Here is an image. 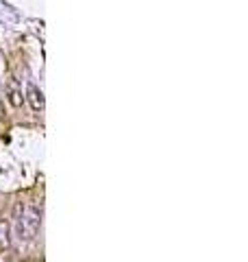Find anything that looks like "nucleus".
I'll return each instance as SVG.
<instances>
[{
  "label": "nucleus",
  "instance_id": "f257e3e1",
  "mask_svg": "<svg viewBox=\"0 0 248 262\" xmlns=\"http://www.w3.org/2000/svg\"><path fill=\"white\" fill-rule=\"evenodd\" d=\"M39 210L37 208H31L28 210V214H22L20 216V223H22V230H24V238L31 240L37 236L39 232V225H42V218H39Z\"/></svg>",
  "mask_w": 248,
  "mask_h": 262
},
{
  "label": "nucleus",
  "instance_id": "f03ea898",
  "mask_svg": "<svg viewBox=\"0 0 248 262\" xmlns=\"http://www.w3.org/2000/svg\"><path fill=\"white\" fill-rule=\"evenodd\" d=\"M26 99H28V105H31L35 112H42V109H44V94H42V90L35 83L26 85Z\"/></svg>",
  "mask_w": 248,
  "mask_h": 262
},
{
  "label": "nucleus",
  "instance_id": "7ed1b4c3",
  "mask_svg": "<svg viewBox=\"0 0 248 262\" xmlns=\"http://www.w3.org/2000/svg\"><path fill=\"white\" fill-rule=\"evenodd\" d=\"M7 96H9V103L13 107H22V103H24V96H22L16 87H9V90H7Z\"/></svg>",
  "mask_w": 248,
  "mask_h": 262
},
{
  "label": "nucleus",
  "instance_id": "20e7f679",
  "mask_svg": "<svg viewBox=\"0 0 248 262\" xmlns=\"http://www.w3.org/2000/svg\"><path fill=\"white\" fill-rule=\"evenodd\" d=\"M0 243L5 247L9 245V223L7 221H0Z\"/></svg>",
  "mask_w": 248,
  "mask_h": 262
}]
</instances>
